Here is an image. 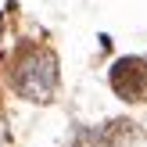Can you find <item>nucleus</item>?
I'll return each mask as SVG.
<instances>
[{"label": "nucleus", "mask_w": 147, "mask_h": 147, "mask_svg": "<svg viewBox=\"0 0 147 147\" xmlns=\"http://www.w3.org/2000/svg\"><path fill=\"white\" fill-rule=\"evenodd\" d=\"M111 90L126 104L147 100V57H122L111 65Z\"/></svg>", "instance_id": "2"}, {"label": "nucleus", "mask_w": 147, "mask_h": 147, "mask_svg": "<svg viewBox=\"0 0 147 147\" xmlns=\"http://www.w3.org/2000/svg\"><path fill=\"white\" fill-rule=\"evenodd\" d=\"M11 83L29 100H50L57 93V57L47 47L29 43L11 65Z\"/></svg>", "instance_id": "1"}]
</instances>
